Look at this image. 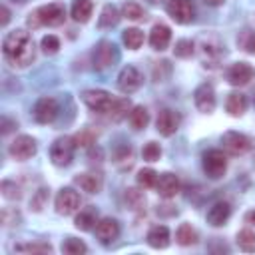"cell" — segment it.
<instances>
[{
  "label": "cell",
  "instance_id": "5",
  "mask_svg": "<svg viewBox=\"0 0 255 255\" xmlns=\"http://www.w3.org/2000/svg\"><path fill=\"white\" fill-rule=\"evenodd\" d=\"M221 143H223V149L231 155H245L253 147L251 137L241 131H225L221 137Z\"/></svg>",
  "mask_w": 255,
  "mask_h": 255
},
{
  "label": "cell",
  "instance_id": "47",
  "mask_svg": "<svg viewBox=\"0 0 255 255\" xmlns=\"http://www.w3.org/2000/svg\"><path fill=\"white\" fill-rule=\"evenodd\" d=\"M247 221H251V223H255V211H251V213H247Z\"/></svg>",
  "mask_w": 255,
  "mask_h": 255
},
{
  "label": "cell",
  "instance_id": "34",
  "mask_svg": "<svg viewBox=\"0 0 255 255\" xmlns=\"http://www.w3.org/2000/svg\"><path fill=\"white\" fill-rule=\"evenodd\" d=\"M62 251L68 253V255H80V253H86L88 251V245L76 237H68L64 243H62Z\"/></svg>",
  "mask_w": 255,
  "mask_h": 255
},
{
  "label": "cell",
  "instance_id": "22",
  "mask_svg": "<svg viewBox=\"0 0 255 255\" xmlns=\"http://www.w3.org/2000/svg\"><path fill=\"white\" fill-rule=\"evenodd\" d=\"M96 223H98V211H96V207H92V205L80 209V213L76 215V221H74V225H76L80 231L96 229Z\"/></svg>",
  "mask_w": 255,
  "mask_h": 255
},
{
  "label": "cell",
  "instance_id": "16",
  "mask_svg": "<svg viewBox=\"0 0 255 255\" xmlns=\"http://www.w3.org/2000/svg\"><path fill=\"white\" fill-rule=\"evenodd\" d=\"M118 235H120V225H118L116 219L104 217V219H100L96 223V237H98L100 243L110 245V243H114L118 239Z\"/></svg>",
  "mask_w": 255,
  "mask_h": 255
},
{
  "label": "cell",
  "instance_id": "43",
  "mask_svg": "<svg viewBox=\"0 0 255 255\" xmlns=\"http://www.w3.org/2000/svg\"><path fill=\"white\" fill-rule=\"evenodd\" d=\"M74 141H76V147H90L92 143H94V133H90V131H80V133H76L74 135Z\"/></svg>",
  "mask_w": 255,
  "mask_h": 255
},
{
  "label": "cell",
  "instance_id": "12",
  "mask_svg": "<svg viewBox=\"0 0 255 255\" xmlns=\"http://www.w3.org/2000/svg\"><path fill=\"white\" fill-rule=\"evenodd\" d=\"M58 116V102L54 98H40L36 104H34V120L38 124H52Z\"/></svg>",
  "mask_w": 255,
  "mask_h": 255
},
{
  "label": "cell",
  "instance_id": "28",
  "mask_svg": "<svg viewBox=\"0 0 255 255\" xmlns=\"http://www.w3.org/2000/svg\"><path fill=\"white\" fill-rule=\"evenodd\" d=\"M128 112H131V102L128 98H118L114 100L108 116L114 120V122H122L124 118H128Z\"/></svg>",
  "mask_w": 255,
  "mask_h": 255
},
{
  "label": "cell",
  "instance_id": "48",
  "mask_svg": "<svg viewBox=\"0 0 255 255\" xmlns=\"http://www.w3.org/2000/svg\"><path fill=\"white\" fill-rule=\"evenodd\" d=\"M253 100H255V92H253Z\"/></svg>",
  "mask_w": 255,
  "mask_h": 255
},
{
  "label": "cell",
  "instance_id": "8",
  "mask_svg": "<svg viewBox=\"0 0 255 255\" xmlns=\"http://www.w3.org/2000/svg\"><path fill=\"white\" fill-rule=\"evenodd\" d=\"M54 203H56V211H58L60 215H72V213H76V211L80 209L82 199H80L78 191H74L72 187H62V189L58 191Z\"/></svg>",
  "mask_w": 255,
  "mask_h": 255
},
{
  "label": "cell",
  "instance_id": "36",
  "mask_svg": "<svg viewBox=\"0 0 255 255\" xmlns=\"http://www.w3.org/2000/svg\"><path fill=\"white\" fill-rule=\"evenodd\" d=\"M141 155H143L145 161H157V159L161 157V147H159V143H157V141H147V143L143 145V149H141Z\"/></svg>",
  "mask_w": 255,
  "mask_h": 255
},
{
  "label": "cell",
  "instance_id": "41",
  "mask_svg": "<svg viewBox=\"0 0 255 255\" xmlns=\"http://www.w3.org/2000/svg\"><path fill=\"white\" fill-rule=\"evenodd\" d=\"M237 42L241 44V48H243L245 52L255 54V34H253V32L245 30V32L241 34V38H237Z\"/></svg>",
  "mask_w": 255,
  "mask_h": 255
},
{
  "label": "cell",
  "instance_id": "18",
  "mask_svg": "<svg viewBox=\"0 0 255 255\" xmlns=\"http://www.w3.org/2000/svg\"><path fill=\"white\" fill-rule=\"evenodd\" d=\"M231 217V205L227 201H215L207 209V223L213 227H223Z\"/></svg>",
  "mask_w": 255,
  "mask_h": 255
},
{
  "label": "cell",
  "instance_id": "31",
  "mask_svg": "<svg viewBox=\"0 0 255 255\" xmlns=\"http://www.w3.org/2000/svg\"><path fill=\"white\" fill-rule=\"evenodd\" d=\"M122 14H124L128 20H133V22L145 18V10H143L135 0H128V2L122 6Z\"/></svg>",
  "mask_w": 255,
  "mask_h": 255
},
{
  "label": "cell",
  "instance_id": "4",
  "mask_svg": "<svg viewBox=\"0 0 255 255\" xmlns=\"http://www.w3.org/2000/svg\"><path fill=\"white\" fill-rule=\"evenodd\" d=\"M203 171L209 179H219L227 171V155L221 149H209L203 153Z\"/></svg>",
  "mask_w": 255,
  "mask_h": 255
},
{
  "label": "cell",
  "instance_id": "23",
  "mask_svg": "<svg viewBox=\"0 0 255 255\" xmlns=\"http://www.w3.org/2000/svg\"><path fill=\"white\" fill-rule=\"evenodd\" d=\"M225 110H227L229 116H233V118L243 116L245 110H247V98H245V94H241V92H231V94L227 96V100H225Z\"/></svg>",
  "mask_w": 255,
  "mask_h": 255
},
{
  "label": "cell",
  "instance_id": "21",
  "mask_svg": "<svg viewBox=\"0 0 255 255\" xmlns=\"http://www.w3.org/2000/svg\"><path fill=\"white\" fill-rule=\"evenodd\" d=\"M76 185H80L82 191L86 193H98L102 189V175L100 173H92V171H86V173H80L76 175Z\"/></svg>",
  "mask_w": 255,
  "mask_h": 255
},
{
  "label": "cell",
  "instance_id": "3",
  "mask_svg": "<svg viewBox=\"0 0 255 255\" xmlns=\"http://www.w3.org/2000/svg\"><path fill=\"white\" fill-rule=\"evenodd\" d=\"M74 149H76L74 137H70V135L58 137V139L52 143V147H50V159H52V163L58 165V167L70 165L72 159H74Z\"/></svg>",
  "mask_w": 255,
  "mask_h": 255
},
{
  "label": "cell",
  "instance_id": "42",
  "mask_svg": "<svg viewBox=\"0 0 255 255\" xmlns=\"http://www.w3.org/2000/svg\"><path fill=\"white\" fill-rule=\"evenodd\" d=\"M0 189H2V195H4L6 199H18V197L22 195V193H20V187H18L14 181H2Z\"/></svg>",
  "mask_w": 255,
  "mask_h": 255
},
{
  "label": "cell",
  "instance_id": "9",
  "mask_svg": "<svg viewBox=\"0 0 255 255\" xmlns=\"http://www.w3.org/2000/svg\"><path fill=\"white\" fill-rule=\"evenodd\" d=\"M165 10H167L169 18L175 20L177 24H189L195 16V8H193L191 0H169Z\"/></svg>",
  "mask_w": 255,
  "mask_h": 255
},
{
  "label": "cell",
  "instance_id": "44",
  "mask_svg": "<svg viewBox=\"0 0 255 255\" xmlns=\"http://www.w3.org/2000/svg\"><path fill=\"white\" fill-rule=\"evenodd\" d=\"M0 12H2V20H0V24H2V26H6V24H8V20H10V12H8V8H6V6H2V8H0Z\"/></svg>",
  "mask_w": 255,
  "mask_h": 255
},
{
  "label": "cell",
  "instance_id": "46",
  "mask_svg": "<svg viewBox=\"0 0 255 255\" xmlns=\"http://www.w3.org/2000/svg\"><path fill=\"white\" fill-rule=\"evenodd\" d=\"M205 4H209V6H221L225 0H203Z\"/></svg>",
  "mask_w": 255,
  "mask_h": 255
},
{
  "label": "cell",
  "instance_id": "20",
  "mask_svg": "<svg viewBox=\"0 0 255 255\" xmlns=\"http://www.w3.org/2000/svg\"><path fill=\"white\" fill-rule=\"evenodd\" d=\"M147 245L153 249H165L169 245V229L165 225H153L147 231Z\"/></svg>",
  "mask_w": 255,
  "mask_h": 255
},
{
  "label": "cell",
  "instance_id": "27",
  "mask_svg": "<svg viewBox=\"0 0 255 255\" xmlns=\"http://www.w3.org/2000/svg\"><path fill=\"white\" fill-rule=\"evenodd\" d=\"M128 118H129V126H131L135 131L145 129L147 124H149V114H147V110H145L143 106H135V108H131V112H129Z\"/></svg>",
  "mask_w": 255,
  "mask_h": 255
},
{
  "label": "cell",
  "instance_id": "17",
  "mask_svg": "<svg viewBox=\"0 0 255 255\" xmlns=\"http://www.w3.org/2000/svg\"><path fill=\"white\" fill-rule=\"evenodd\" d=\"M155 189H157L159 197H163V199L175 197L179 193V179H177V175L175 173H169V171L159 173L157 183H155Z\"/></svg>",
  "mask_w": 255,
  "mask_h": 255
},
{
  "label": "cell",
  "instance_id": "38",
  "mask_svg": "<svg viewBox=\"0 0 255 255\" xmlns=\"http://www.w3.org/2000/svg\"><path fill=\"white\" fill-rule=\"evenodd\" d=\"M193 42L191 40H177L175 42V48H173V54L177 56V58H189L191 54H193Z\"/></svg>",
  "mask_w": 255,
  "mask_h": 255
},
{
  "label": "cell",
  "instance_id": "30",
  "mask_svg": "<svg viewBox=\"0 0 255 255\" xmlns=\"http://www.w3.org/2000/svg\"><path fill=\"white\" fill-rule=\"evenodd\" d=\"M122 40L129 50H137L143 44V32L139 28H128L122 34Z\"/></svg>",
  "mask_w": 255,
  "mask_h": 255
},
{
  "label": "cell",
  "instance_id": "37",
  "mask_svg": "<svg viewBox=\"0 0 255 255\" xmlns=\"http://www.w3.org/2000/svg\"><path fill=\"white\" fill-rule=\"evenodd\" d=\"M40 48H42L44 54H50V56H52V54H56V52L60 50V40H58L54 34H48V36L42 38Z\"/></svg>",
  "mask_w": 255,
  "mask_h": 255
},
{
  "label": "cell",
  "instance_id": "14",
  "mask_svg": "<svg viewBox=\"0 0 255 255\" xmlns=\"http://www.w3.org/2000/svg\"><path fill=\"white\" fill-rule=\"evenodd\" d=\"M139 86H141V74L137 72V68H133V66L122 68V72L118 76V88H120V92L133 94V92L139 90Z\"/></svg>",
  "mask_w": 255,
  "mask_h": 255
},
{
  "label": "cell",
  "instance_id": "35",
  "mask_svg": "<svg viewBox=\"0 0 255 255\" xmlns=\"http://www.w3.org/2000/svg\"><path fill=\"white\" fill-rule=\"evenodd\" d=\"M126 201H128V205H129L131 209H141V207L145 205L143 193L137 191V189H133V187H129V189L126 191Z\"/></svg>",
  "mask_w": 255,
  "mask_h": 255
},
{
  "label": "cell",
  "instance_id": "32",
  "mask_svg": "<svg viewBox=\"0 0 255 255\" xmlns=\"http://www.w3.org/2000/svg\"><path fill=\"white\" fill-rule=\"evenodd\" d=\"M237 245L245 253H255V231L251 229H241L237 233Z\"/></svg>",
  "mask_w": 255,
  "mask_h": 255
},
{
  "label": "cell",
  "instance_id": "26",
  "mask_svg": "<svg viewBox=\"0 0 255 255\" xmlns=\"http://www.w3.org/2000/svg\"><path fill=\"white\" fill-rule=\"evenodd\" d=\"M92 10H94L92 0H74V4H72V18H74L76 22L84 24V22L90 20Z\"/></svg>",
  "mask_w": 255,
  "mask_h": 255
},
{
  "label": "cell",
  "instance_id": "13",
  "mask_svg": "<svg viewBox=\"0 0 255 255\" xmlns=\"http://www.w3.org/2000/svg\"><path fill=\"white\" fill-rule=\"evenodd\" d=\"M193 102H195V108L201 112V114H211L215 110V90L211 84H201L195 88L193 92Z\"/></svg>",
  "mask_w": 255,
  "mask_h": 255
},
{
  "label": "cell",
  "instance_id": "2",
  "mask_svg": "<svg viewBox=\"0 0 255 255\" xmlns=\"http://www.w3.org/2000/svg\"><path fill=\"white\" fill-rule=\"evenodd\" d=\"M66 20V8L58 2H50L44 4L40 8H36L34 12L28 14L26 24L30 28H40V26H60Z\"/></svg>",
  "mask_w": 255,
  "mask_h": 255
},
{
  "label": "cell",
  "instance_id": "40",
  "mask_svg": "<svg viewBox=\"0 0 255 255\" xmlns=\"http://www.w3.org/2000/svg\"><path fill=\"white\" fill-rule=\"evenodd\" d=\"M16 251H26V253H52L50 243H28V245H16Z\"/></svg>",
  "mask_w": 255,
  "mask_h": 255
},
{
  "label": "cell",
  "instance_id": "29",
  "mask_svg": "<svg viewBox=\"0 0 255 255\" xmlns=\"http://www.w3.org/2000/svg\"><path fill=\"white\" fill-rule=\"evenodd\" d=\"M118 20H120V12H118V8H116L114 4H106V6L102 8V12H100L98 26H100V28H112V26L118 24Z\"/></svg>",
  "mask_w": 255,
  "mask_h": 255
},
{
  "label": "cell",
  "instance_id": "19",
  "mask_svg": "<svg viewBox=\"0 0 255 255\" xmlns=\"http://www.w3.org/2000/svg\"><path fill=\"white\" fill-rule=\"evenodd\" d=\"M169 40H171V30H169V26H165V24H155L153 28H151V32H149V46L153 48V50H165L167 46H169Z\"/></svg>",
  "mask_w": 255,
  "mask_h": 255
},
{
  "label": "cell",
  "instance_id": "7",
  "mask_svg": "<svg viewBox=\"0 0 255 255\" xmlns=\"http://www.w3.org/2000/svg\"><path fill=\"white\" fill-rule=\"evenodd\" d=\"M8 153L18 159V161H26L30 157L36 155V139L32 135H18L12 139V143L8 145Z\"/></svg>",
  "mask_w": 255,
  "mask_h": 255
},
{
  "label": "cell",
  "instance_id": "6",
  "mask_svg": "<svg viewBox=\"0 0 255 255\" xmlns=\"http://www.w3.org/2000/svg\"><path fill=\"white\" fill-rule=\"evenodd\" d=\"M82 102L94 110V112H100V114H108L112 104H114V98L106 92V90H84L82 92Z\"/></svg>",
  "mask_w": 255,
  "mask_h": 255
},
{
  "label": "cell",
  "instance_id": "11",
  "mask_svg": "<svg viewBox=\"0 0 255 255\" xmlns=\"http://www.w3.org/2000/svg\"><path fill=\"white\" fill-rule=\"evenodd\" d=\"M225 76H227V82L231 86H245V84H249L253 80L255 70L247 62H235V64H231L227 68V74Z\"/></svg>",
  "mask_w": 255,
  "mask_h": 255
},
{
  "label": "cell",
  "instance_id": "10",
  "mask_svg": "<svg viewBox=\"0 0 255 255\" xmlns=\"http://www.w3.org/2000/svg\"><path fill=\"white\" fill-rule=\"evenodd\" d=\"M179 124H181V116H179L175 110L165 108V110H161V112L157 114L155 129H157L161 135L169 137V135H173V133L179 129Z\"/></svg>",
  "mask_w": 255,
  "mask_h": 255
},
{
  "label": "cell",
  "instance_id": "15",
  "mask_svg": "<svg viewBox=\"0 0 255 255\" xmlns=\"http://www.w3.org/2000/svg\"><path fill=\"white\" fill-rule=\"evenodd\" d=\"M114 60H116L114 44L108 42V40H102L94 50V68L96 70H106V68H110L114 64Z\"/></svg>",
  "mask_w": 255,
  "mask_h": 255
},
{
  "label": "cell",
  "instance_id": "39",
  "mask_svg": "<svg viewBox=\"0 0 255 255\" xmlns=\"http://www.w3.org/2000/svg\"><path fill=\"white\" fill-rule=\"evenodd\" d=\"M46 201H48V189H46V187H40V189L32 195V199H30V207H32L34 211H42L44 205H46Z\"/></svg>",
  "mask_w": 255,
  "mask_h": 255
},
{
  "label": "cell",
  "instance_id": "33",
  "mask_svg": "<svg viewBox=\"0 0 255 255\" xmlns=\"http://www.w3.org/2000/svg\"><path fill=\"white\" fill-rule=\"evenodd\" d=\"M157 177H159V175H157L155 169L143 167V169L137 171V185L143 187V189H149V187H153V185L157 183Z\"/></svg>",
  "mask_w": 255,
  "mask_h": 255
},
{
  "label": "cell",
  "instance_id": "25",
  "mask_svg": "<svg viewBox=\"0 0 255 255\" xmlns=\"http://www.w3.org/2000/svg\"><path fill=\"white\" fill-rule=\"evenodd\" d=\"M197 239H199V233H197V229L191 227L189 223H181V225L177 227V231H175V241H177L179 245H183V247L195 245Z\"/></svg>",
  "mask_w": 255,
  "mask_h": 255
},
{
  "label": "cell",
  "instance_id": "45",
  "mask_svg": "<svg viewBox=\"0 0 255 255\" xmlns=\"http://www.w3.org/2000/svg\"><path fill=\"white\" fill-rule=\"evenodd\" d=\"M12 126H16V124H12L8 118H2V133H8L12 129Z\"/></svg>",
  "mask_w": 255,
  "mask_h": 255
},
{
  "label": "cell",
  "instance_id": "24",
  "mask_svg": "<svg viewBox=\"0 0 255 255\" xmlns=\"http://www.w3.org/2000/svg\"><path fill=\"white\" fill-rule=\"evenodd\" d=\"M199 48H201V54L207 56V58H219L221 50H223V44L217 36L213 34H207V36H201L199 38Z\"/></svg>",
  "mask_w": 255,
  "mask_h": 255
},
{
  "label": "cell",
  "instance_id": "1",
  "mask_svg": "<svg viewBox=\"0 0 255 255\" xmlns=\"http://www.w3.org/2000/svg\"><path fill=\"white\" fill-rule=\"evenodd\" d=\"M4 58L14 68H26L36 58V46L32 36L26 30H12L4 36L2 42Z\"/></svg>",
  "mask_w": 255,
  "mask_h": 255
}]
</instances>
